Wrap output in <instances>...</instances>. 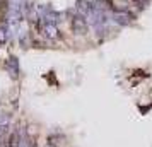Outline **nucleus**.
<instances>
[{
	"label": "nucleus",
	"mask_w": 152,
	"mask_h": 147,
	"mask_svg": "<svg viewBox=\"0 0 152 147\" xmlns=\"http://www.w3.org/2000/svg\"><path fill=\"white\" fill-rule=\"evenodd\" d=\"M4 69L7 70V74L10 77H17L19 75V72H21V67H19V60H17V56H9L5 63H4Z\"/></svg>",
	"instance_id": "1"
},
{
	"label": "nucleus",
	"mask_w": 152,
	"mask_h": 147,
	"mask_svg": "<svg viewBox=\"0 0 152 147\" xmlns=\"http://www.w3.org/2000/svg\"><path fill=\"white\" fill-rule=\"evenodd\" d=\"M43 29H45V34L48 36V38H55V36H56V33H58L53 22H45V26H43Z\"/></svg>",
	"instance_id": "2"
},
{
	"label": "nucleus",
	"mask_w": 152,
	"mask_h": 147,
	"mask_svg": "<svg viewBox=\"0 0 152 147\" xmlns=\"http://www.w3.org/2000/svg\"><path fill=\"white\" fill-rule=\"evenodd\" d=\"M19 43H21L22 48H28L29 46V31H24V29L19 31Z\"/></svg>",
	"instance_id": "3"
}]
</instances>
